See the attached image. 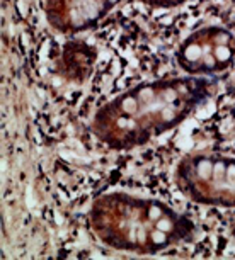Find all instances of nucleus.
<instances>
[{
	"label": "nucleus",
	"instance_id": "obj_2",
	"mask_svg": "<svg viewBox=\"0 0 235 260\" xmlns=\"http://www.w3.org/2000/svg\"><path fill=\"white\" fill-rule=\"evenodd\" d=\"M120 0H50V19L62 29L78 31L104 16Z\"/></svg>",
	"mask_w": 235,
	"mask_h": 260
},
{
	"label": "nucleus",
	"instance_id": "obj_1",
	"mask_svg": "<svg viewBox=\"0 0 235 260\" xmlns=\"http://www.w3.org/2000/svg\"><path fill=\"white\" fill-rule=\"evenodd\" d=\"M112 218L118 219L120 226V245L118 247L131 248L135 247H150V245H162L165 242L167 233L155 232L152 230V223L160 221L162 218V209L154 204H140L133 199L120 198L118 203H112Z\"/></svg>",
	"mask_w": 235,
	"mask_h": 260
}]
</instances>
